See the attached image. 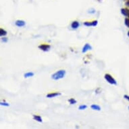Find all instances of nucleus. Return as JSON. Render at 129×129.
<instances>
[{"mask_svg": "<svg viewBox=\"0 0 129 129\" xmlns=\"http://www.w3.org/2000/svg\"><path fill=\"white\" fill-rule=\"evenodd\" d=\"M68 102H69L71 105H74V104H76L77 102L74 100V98H70V100H68Z\"/></svg>", "mask_w": 129, "mask_h": 129, "instance_id": "nucleus-14", "label": "nucleus"}, {"mask_svg": "<svg viewBox=\"0 0 129 129\" xmlns=\"http://www.w3.org/2000/svg\"><path fill=\"white\" fill-rule=\"evenodd\" d=\"M2 42L4 43H7L8 42V39L6 38V37H4L2 38Z\"/></svg>", "mask_w": 129, "mask_h": 129, "instance_id": "nucleus-17", "label": "nucleus"}, {"mask_svg": "<svg viewBox=\"0 0 129 129\" xmlns=\"http://www.w3.org/2000/svg\"><path fill=\"white\" fill-rule=\"evenodd\" d=\"M79 26H80V23L78 21H74L71 24V27L73 29H77L79 27Z\"/></svg>", "mask_w": 129, "mask_h": 129, "instance_id": "nucleus-9", "label": "nucleus"}, {"mask_svg": "<svg viewBox=\"0 0 129 129\" xmlns=\"http://www.w3.org/2000/svg\"><path fill=\"white\" fill-rule=\"evenodd\" d=\"M126 1H129V0H126Z\"/></svg>", "mask_w": 129, "mask_h": 129, "instance_id": "nucleus-22", "label": "nucleus"}, {"mask_svg": "<svg viewBox=\"0 0 129 129\" xmlns=\"http://www.w3.org/2000/svg\"><path fill=\"white\" fill-rule=\"evenodd\" d=\"M34 74H35L33 72H28L24 74V78H30V77L34 76Z\"/></svg>", "mask_w": 129, "mask_h": 129, "instance_id": "nucleus-12", "label": "nucleus"}, {"mask_svg": "<svg viewBox=\"0 0 129 129\" xmlns=\"http://www.w3.org/2000/svg\"><path fill=\"white\" fill-rule=\"evenodd\" d=\"M128 109H129V106H128Z\"/></svg>", "mask_w": 129, "mask_h": 129, "instance_id": "nucleus-23", "label": "nucleus"}, {"mask_svg": "<svg viewBox=\"0 0 129 129\" xmlns=\"http://www.w3.org/2000/svg\"><path fill=\"white\" fill-rule=\"evenodd\" d=\"M15 24L18 27H22V26H25L26 22L24 20H18L15 22Z\"/></svg>", "mask_w": 129, "mask_h": 129, "instance_id": "nucleus-6", "label": "nucleus"}, {"mask_svg": "<svg viewBox=\"0 0 129 129\" xmlns=\"http://www.w3.org/2000/svg\"><path fill=\"white\" fill-rule=\"evenodd\" d=\"M91 108L92 110H96V111H100L101 110V107L98 105H96V104H93L91 105Z\"/></svg>", "mask_w": 129, "mask_h": 129, "instance_id": "nucleus-10", "label": "nucleus"}, {"mask_svg": "<svg viewBox=\"0 0 129 129\" xmlns=\"http://www.w3.org/2000/svg\"><path fill=\"white\" fill-rule=\"evenodd\" d=\"M91 49H92V47H91L89 43H86V44L84 45V47H83V49H82V53H86L87 51L91 50Z\"/></svg>", "mask_w": 129, "mask_h": 129, "instance_id": "nucleus-5", "label": "nucleus"}, {"mask_svg": "<svg viewBox=\"0 0 129 129\" xmlns=\"http://www.w3.org/2000/svg\"><path fill=\"white\" fill-rule=\"evenodd\" d=\"M128 37H129V31H128Z\"/></svg>", "mask_w": 129, "mask_h": 129, "instance_id": "nucleus-21", "label": "nucleus"}, {"mask_svg": "<svg viewBox=\"0 0 129 129\" xmlns=\"http://www.w3.org/2000/svg\"><path fill=\"white\" fill-rule=\"evenodd\" d=\"M98 20H94L93 22H85L83 24L86 26H96L98 25Z\"/></svg>", "mask_w": 129, "mask_h": 129, "instance_id": "nucleus-4", "label": "nucleus"}, {"mask_svg": "<svg viewBox=\"0 0 129 129\" xmlns=\"http://www.w3.org/2000/svg\"><path fill=\"white\" fill-rule=\"evenodd\" d=\"M121 14L124 15V16H126V17L129 18V9L122 8L121 9Z\"/></svg>", "mask_w": 129, "mask_h": 129, "instance_id": "nucleus-8", "label": "nucleus"}, {"mask_svg": "<svg viewBox=\"0 0 129 129\" xmlns=\"http://www.w3.org/2000/svg\"><path fill=\"white\" fill-rule=\"evenodd\" d=\"M33 119H34L35 120L39 122H43L41 117L40 116H39V115H33Z\"/></svg>", "mask_w": 129, "mask_h": 129, "instance_id": "nucleus-11", "label": "nucleus"}, {"mask_svg": "<svg viewBox=\"0 0 129 129\" xmlns=\"http://www.w3.org/2000/svg\"><path fill=\"white\" fill-rule=\"evenodd\" d=\"M124 98L125 99H126V100H128V102H129V96H128V95H124Z\"/></svg>", "mask_w": 129, "mask_h": 129, "instance_id": "nucleus-19", "label": "nucleus"}, {"mask_svg": "<svg viewBox=\"0 0 129 129\" xmlns=\"http://www.w3.org/2000/svg\"><path fill=\"white\" fill-rule=\"evenodd\" d=\"M59 95H61V93H57V92H55V93H50L49 94H47L46 95V97L47 98H55V97H57Z\"/></svg>", "mask_w": 129, "mask_h": 129, "instance_id": "nucleus-7", "label": "nucleus"}, {"mask_svg": "<svg viewBox=\"0 0 129 129\" xmlns=\"http://www.w3.org/2000/svg\"><path fill=\"white\" fill-rule=\"evenodd\" d=\"M0 104H1V106H10V105H9V104H8V103H6V102H1V103H0Z\"/></svg>", "mask_w": 129, "mask_h": 129, "instance_id": "nucleus-18", "label": "nucleus"}, {"mask_svg": "<svg viewBox=\"0 0 129 129\" xmlns=\"http://www.w3.org/2000/svg\"><path fill=\"white\" fill-rule=\"evenodd\" d=\"M104 78L106 79V80L108 82V83H110L111 85H117L116 80H115L114 78L112 77V75H110V74H106L104 76Z\"/></svg>", "mask_w": 129, "mask_h": 129, "instance_id": "nucleus-2", "label": "nucleus"}, {"mask_svg": "<svg viewBox=\"0 0 129 129\" xmlns=\"http://www.w3.org/2000/svg\"><path fill=\"white\" fill-rule=\"evenodd\" d=\"M65 75H66V71L64 70H60L52 74L51 75V78L53 79V80H57L63 78L65 76Z\"/></svg>", "mask_w": 129, "mask_h": 129, "instance_id": "nucleus-1", "label": "nucleus"}, {"mask_svg": "<svg viewBox=\"0 0 129 129\" xmlns=\"http://www.w3.org/2000/svg\"><path fill=\"white\" fill-rule=\"evenodd\" d=\"M8 34V33H7L6 30H5L4 29H3V28H1L0 29V36L1 37H4L6 35H7Z\"/></svg>", "mask_w": 129, "mask_h": 129, "instance_id": "nucleus-13", "label": "nucleus"}, {"mask_svg": "<svg viewBox=\"0 0 129 129\" xmlns=\"http://www.w3.org/2000/svg\"><path fill=\"white\" fill-rule=\"evenodd\" d=\"M87 106H86V105H81V106H80L79 107H78V109L80 110H85V109H87Z\"/></svg>", "mask_w": 129, "mask_h": 129, "instance_id": "nucleus-15", "label": "nucleus"}, {"mask_svg": "<svg viewBox=\"0 0 129 129\" xmlns=\"http://www.w3.org/2000/svg\"><path fill=\"white\" fill-rule=\"evenodd\" d=\"M124 24H125V25L127 27L129 28V18H125Z\"/></svg>", "mask_w": 129, "mask_h": 129, "instance_id": "nucleus-16", "label": "nucleus"}, {"mask_svg": "<svg viewBox=\"0 0 129 129\" xmlns=\"http://www.w3.org/2000/svg\"><path fill=\"white\" fill-rule=\"evenodd\" d=\"M126 6L129 8V1H127L126 2Z\"/></svg>", "mask_w": 129, "mask_h": 129, "instance_id": "nucleus-20", "label": "nucleus"}, {"mask_svg": "<svg viewBox=\"0 0 129 129\" xmlns=\"http://www.w3.org/2000/svg\"><path fill=\"white\" fill-rule=\"evenodd\" d=\"M39 49L43 51H48L51 49V46L48 44H41L39 45Z\"/></svg>", "mask_w": 129, "mask_h": 129, "instance_id": "nucleus-3", "label": "nucleus"}]
</instances>
